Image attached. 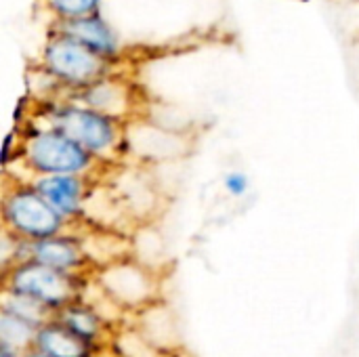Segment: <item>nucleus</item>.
Instances as JSON below:
<instances>
[{
  "label": "nucleus",
  "mask_w": 359,
  "mask_h": 357,
  "mask_svg": "<svg viewBox=\"0 0 359 357\" xmlns=\"http://www.w3.org/2000/svg\"><path fill=\"white\" fill-rule=\"evenodd\" d=\"M4 168L21 177H42V175H97L109 177L118 166L99 160L63 130L23 118L17 126V137L8 139Z\"/></svg>",
  "instance_id": "1"
},
{
  "label": "nucleus",
  "mask_w": 359,
  "mask_h": 357,
  "mask_svg": "<svg viewBox=\"0 0 359 357\" xmlns=\"http://www.w3.org/2000/svg\"><path fill=\"white\" fill-rule=\"evenodd\" d=\"M27 103L29 120L55 126L88 149L99 160L122 164L130 154V124L103 114L95 107H88L69 97H50V99H34Z\"/></svg>",
  "instance_id": "2"
},
{
  "label": "nucleus",
  "mask_w": 359,
  "mask_h": 357,
  "mask_svg": "<svg viewBox=\"0 0 359 357\" xmlns=\"http://www.w3.org/2000/svg\"><path fill=\"white\" fill-rule=\"evenodd\" d=\"M126 67L128 65L99 55L78 38L57 27H48L40 55L34 61V76L42 80V88L34 90L29 97H65L72 90H78L99 78L122 72Z\"/></svg>",
  "instance_id": "3"
},
{
  "label": "nucleus",
  "mask_w": 359,
  "mask_h": 357,
  "mask_svg": "<svg viewBox=\"0 0 359 357\" xmlns=\"http://www.w3.org/2000/svg\"><path fill=\"white\" fill-rule=\"evenodd\" d=\"M2 229L19 240H42L78 227L55 210L29 179L4 170Z\"/></svg>",
  "instance_id": "4"
},
{
  "label": "nucleus",
  "mask_w": 359,
  "mask_h": 357,
  "mask_svg": "<svg viewBox=\"0 0 359 357\" xmlns=\"http://www.w3.org/2000/svg\"><path fill=\"white\" fill-rule=\"evenodd\" d=\"M86 280L80 274L59 271L38 261H19L4 267V288L27 295L53 311L82 299Z\"/></svg>",
  "instance_id": "5"
},
{
  "label": "nucleus",
  "mask_w": 359,
  "mask_h": 357,
  "mask_svg": "<svg viewBox=\"0 0 359 357\" xmlns=\"http://www.w3.org/2000/svg\"><path fill=\"white\" fill-rule=\"evenodd\" d=\"M25 179H29L32 185L53 204V208L78 229L93 223L88 219V204L107 181V177L97 175H42Z\"/></svg>",
  "instance_id": "6"
},
{
  "label": "nucleus",
  "mask_w": 359,
  "mask_h": 357,
  "mask_svg": "<svg viewBox=\"0 0 359 357\" xmlns=\"http://www.w3.org/2000/svg\"><path fill=\"white\" fill-rule=\"evenodd\" d=\"M65 97L76 99L114 118H120L128 124H133V120L143 114V105H145L143 90L139 88L135 78L124 69L99 78L78 90H72Z\"/></svg>",
  "instance_id": "7"
},
{
  "label": "nucleus",
  "mask_w": 359,
  "mask_h": 357,
  "mask_svg": "<svg viewBox=\"0 0 359 357\" xmlns=\"http://www.w3.org/2000/svg\"><path fill=\"white\" fill-rule=\"evenodd\" d=\"M48 27H57V29L78 38L80 42L90 46L99 55H103V57H107V59H111L116 63L128 65L130 44L124 42L122 34L103 15V11L101 13H93V15H84V17H78V19L48 23Z\"/></svg>",
  "instance_id": "8"
},
{
  "label": "nucleus",
  "mask_w": 359,
  "mask_h": 357,
  "mask_svg": "<svg viewBox=\"0 0 359 357\" xmlns=\"http://www.w3.org/2000/svg\"><path fill=\"white\" fill-rule=\"evenodd\" d=\"M34 349L50 357H90L93 345L78 339L55 316L50 322L38 328L36 339H34Z\"/></svg>",
  "instance_id": "9"
},
{
  "label": "nucleus",
  "mask_w": 359,
  "mask_h": 357,
  "mask_svg": "<svg viewBox=\"0 0 359 357\" xmlns=\"http://www.w3.org/2000/svg\"><path fill=\"white\" fill-rule=\"evenodd\" d=\"M57 320L72 330L78 339H82L88 345H95L97 339L101 337V328H103V318L101 314H97V309H93L90 305H86L82 299L69 303L67 307H63L61 311H57Z\"/></svg>",
  "instance_id": "10"
},
{
  "label": "nucleus",
  "mask_w": 359,
  "mask_h": 357,
  "mask_svg": "<svg viewBox=\"0 0 359 357\" xmlns=\"http://www.w3.org/2000/svg\"><path fill=\"white\" fill-rule=\"evenodd\" d=\"M2 311H8L34 326H42L46 322H50L55 318L57 311H53L50 307L42 305L40 301L27 297V295H21V292H13V290H6L4 288V299H2Z\"/></svg>",
  "instance_id": "11"
},
{
  "label": "nucleus",
  "mask_w": 359,
  "mask_h": 357,
  "mask_svg": "<svg viewBox=\"0 0 359 357\" xmlns=\"http://www.w3.org/2000/svg\"><path fill=\"white\" fill-rule=\"evenodd\" d=\"M36 332H38V326L8 314V311H2L0 316V341H2V347L6 349H13L17 353L21 351H29L34 349V339H36Z\"/></svg>",
  "instance_id": "12"
},
{
  "label": "nucleus",
  "mask_w": 359,
  "mask_h": 357,
  "mask_svg": "<svg viewBox=\"0 0 359 357\" xmlns=\"http://www.w3.org/2000/svg\"><path fill=\"white\" fill-rule=\"evenodd\" d=\"M38 4L46 13L48 23H57L101 13L105 0H38Z\"/></svg>",
  "instance_id": "13"
},
{
  "label": "nucleus",
  "mask_w": 359,
  "mask_h": 357,
  "mask_svg": "<svg viewBox=\"0 0 359 357\" xmlns=\"http://www.w3.org/2000/svg\"><path fill=\"white\" fill-rule=\"evenodd\" d=\"M223 189L231 196V198H244L250 191V179L246 173L242 170H229L223 177Z\"/></svg>",
  "instance_id": "14"
},
{
  "label": "nucleus",
  "mask_w": 359,
  "mask_h": 357,
  "mask_svg": "<svg viewBox=\"0 0 359 357\" xmlns=\"http://www.w3.org/2000/svg\"><path fill=\"white\" fill-rule=\"evenodd\" d=\"M23 357H50V356H46V353H42V351H38V349H29V351H25V356Z\"/></svg>",
  "instance_id": "15"
},
{
  "label": "nucleus",
  "mask_w": 359,
  "mask_h": 357,
  "mask_svg": "<svg viewBox=\"0 0 359 357\" xmlns=\"http://www.w3.org/2000/svg\"><path fill=\"white\" fill-rule=\"evenodd\" d=\"M0 357H21L17 351H13V349H6V347H2V353Z\"/></svg>",
  "instance_id": "16"
}]
</instances>
